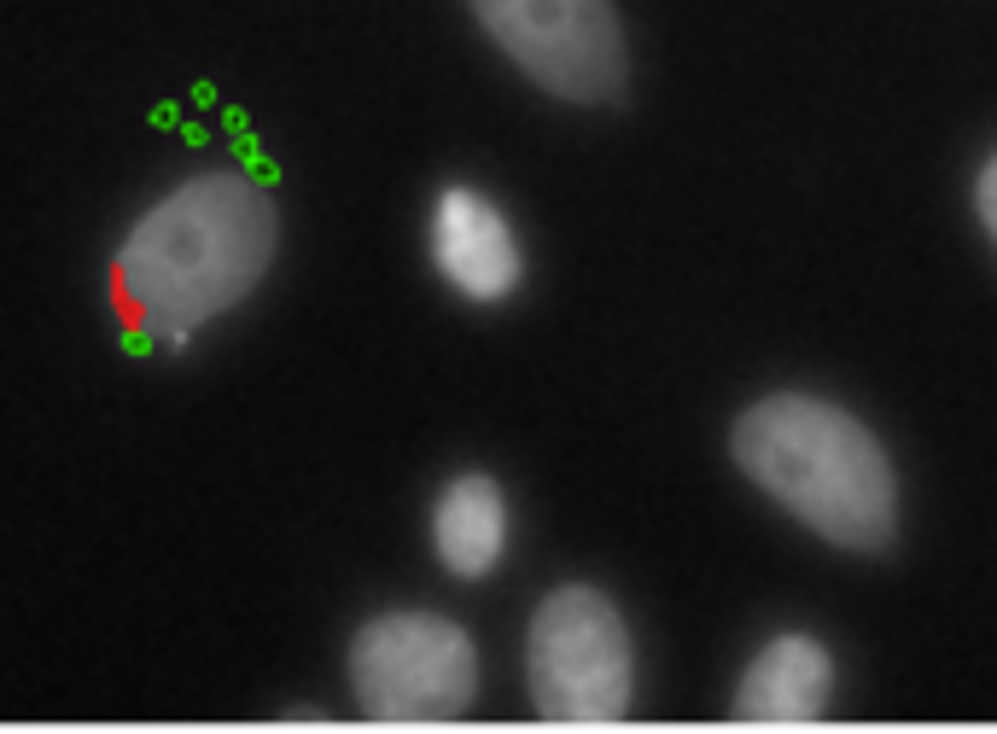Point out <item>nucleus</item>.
Segmentation results:
<instances>
[{"instance_id":"f257e3e1","label":"nucleus","mask_w":997,"mask_h":734,"mask_svg":"<svg viewBox=\"0 0 997 734\" xmlns=\"http://www.w3.org/2000/svg\"><path fill=\"white\" fill-rule=\"evenodd\" d=\"M275 193L245 169H199L140 210L111 257V298L146 344H187L275 268Z\"/></svg>"},{"instance_id":"f03ea898","label":"nucleus","mask_w":997,"mask_h":734,"mask_svg":"<svg viewBox=\"0 0 997 734\" xmlns=\"http://www.w3.org/2000/svg\"><path fill=\"white\" fill-rule=\"evenodd\" d=\"M729 461L793 525L846 554H881L898 536L904 490L875 426L811 391H770L729 426Z\"/></svg>"},{"instance_id":"7ed1b4c3","label":"nucleus","mask_w":997,"mask_h":734,"mask_svg":"<svg viewBox=\"0 0 997 734\" xmlns=\"http://www.w3.org/2000/svg\"><path fill=\"white\" fill-rule=\"evenodd\" d=\"M525 694L543 723L601 729L636 705V635L595 583L549 589L525 624Z\"/></svg>"},{"instance_id":"20e7f679","label":"nucleus","mask_w":997,"mask_h":734,"mask_svg":"<svg viewBox=\"0 0 997 734\" xmlns=\"http://www.w3.org/2000/svg\"><path fill=\"white\" fill-rule=\"evenodd\" d=\"M344 670L374 723H455L479 700V641L432 606L374 612L350 635Z\"/></svg>"},{"instance_id":"39448f33","label":"nucleus","mask_w":997,"mask_h":734,"mask_svg":"<svg viewBox=\"0 0 997 734\" xmlns=\"http://www.w3.org/2000/svg\"><path fill=\"white\" fill-rule=\"evenodd\" d=\"M467 12L549 100L607 105L630 82V41L613 0H467Z\"/></svg>"},{"instance_id":"423d86ee","label":"nucleus","mask_w":997,"mask_h":734,"mask_svg":"<svg viewBox=\"0 0 997 734\" xmlns=\"http://www.w3.org/2000/svg\"><path fill=\"white\" fill-rule=\"evenodd\" d=\"M426 257L455 298L508 303L525 286V245L502 204L479 187H444L426 216Z\"/></svg>"},{"instance_id":"0eeeda50","label":"nucleus","mask_w":997,"mask_h":734,"mask_svg":"<svg viewBox=\"0 0 997 734\" xmlns=\"http://www.w3.org/2000/svg\"><path fill=\"white\" fill-rule=\"evenodd\" d=\"M834 705V653L811 630H782L758 647L735 682V717L758 729H805Z\"/></svg>"},{"instance_id":"6e6552de","label":"nucleus","mask_w":997,"mask_h":734,"mask_svg":"<svg viewBox=\"0 0 997 734\" xmlns=\"http://www.w3.org/2000/svg\"><path fill=\"white\" fill-rule=\"evenodd\" d=\"M432 554L455 583H484L490 571L508 560V542H514V507L508 490L490 478V472H455L444 490L432 496Z\"/></svg>"},{"instance_id":"1a4fd4ad","label":"nucleus","mask_w":997,"mask_h":734,"mask_svg":"<svg viewBox=\"0 0 997 734\" xmlns=\"http://www.w3.org/2000/svg\"><path fill=\"white\" fill-rule=\"evenodd\" d=\"M974 210H980V228H986L992 245H997V152L980 164V175H974Z\"/></svg>"}]
</instances>
